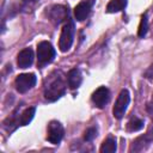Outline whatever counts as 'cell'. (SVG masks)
Returning a JSON list of instances; mask_svg holds the SVG:
<instances>
[{
	"mask_svg": "<svg viewBox=\"0 0 153 153\" xmlns=\"http://www.w3.org/2000/svg\"><path fill=\"white\" fill-rule=\"evenodd\" d=\"M66 16H68V10H66V7H63V6L55 5L49 10V17L55 24L61 23L66 18Z\"/></svg>",
	"mask_w": 153,
	"mask_h": 153,
	"instance_id": "obj_10",
	"label": "cell"
},
{
	"mask_svg": "<svg viewBox=\"0 0 153 153\" xmlns=\"http://www.w3.org/2000/svg\"><path fill=\"white\" fill-rule=\"evenodd\" d=\"M109 99H110V91H109V88H106L105 86L98 87V88L92 93V102H93V104H94L97 108H99V109L104 108L105 104H108Z\"/></svg>",
	"mask_w": 153,
	"mask_h": 153,
	"instance_id": "obj_7",
	"label": "cell"
},
{
	"mask_svg": "<svg viewBox=\"0 0 153 153\" xmlns=\"http://www.w3.org/2000/svg\"><path fill=\"white\" fill-rule=\"evenodd\" d=\"M63 127L60 122L57 121H51L48 124V135H47V140L53 143V145H57L61 142L62 137H63Z\"/></svg>",
	"mask_w": 153,
	"mask_h": 153,
	"instance_id": "obj_6",
	"label": "cell"
},
{
	"mask_svg": "<svg viewBox=\"0 0 153 153\" xmlns=\"http://www.w3.org/2000/svg\"><path fill=\"white\" fill-rule=\"evenodd\" d=\"M117 145H116V140L112 137H108L106 140H104V142L100 146V152L102 153H114L116 152Z\"/></svg>",
	"mask_w": 153,
	"mask_h": 153,
	"instance_id": "obj_14",
	"label": "cell"
},
{
	"mask_svg": "<svg viewBox=\"0 0 153 153\" xmlns=\"http://www.w3.org/2000/svg\"><path fill=\"white\" fill-rule=\"evenodd\" d=\"M73 37H74V24L72 22H68L67 24L63 25L59 39V48L61 51L65 53L69 50L73 43Z\"/></svg>",
	"mask_w": 153,
	"mask_h": 153,
	"instance_id": "obj_3",
	"label": "cell"
},
{
	"mask_svg": "<svg viewBox=\"0 0 153 153\" xmlns=\"http://www.w3.org/2000/svg\"><path fill=\"white\" fill-rule=\"evenodd\" d=\"M33 62V51L30 48L23 49L17 56V65L19 68H27Z\"/></svg>",
	"mask_w": 153,
	"mask_h": 153,
	"instance_id": "obj_9",
	"label": "cell"
},
{
	"mask_svg": "<svg viewBox=\"0 0 153 153\" xmlns=\"http://www.w3.org/2000/svg\"><path fill=\"white\" fill-rule=\"evenodd\" d=\"M129 100H130L129 92H128V90L123 88L120 92V94H118V97H117V99L115 102L114 109H112V114H114V116L116 118L120 120V118H122L124 116V114L127 111V108L129 105Z\"/></svg>",
	"mask_w": 153,
	"mask_h": 153,
	"instance_id": "obj_5",
	"label": "cell"
},
{
	"mask_svg": "<svg viewBox=\"0 0 153 153\" xmlns=\"http://www.w3.org/2000/svg\"><path fill=\"white\" fill-rule=\"evenodd\" d=\"M147 30H148V19H147V14L145 13L140 20V25H139V30H137L139 37H145L147 33Z\"/></svg>",
	"mask_w": 153,
	"mask_h": 153,
	"instance_id": "obj_16",
	"label": "cell"
},
{
	"mask_svg": "<svg viewBox=\"0 0 153 153\" xmlns=\"http://www.w3.org/2000/svg\"><path fill=\"white\" fill-rule=\"evenodd\" d=\"M143 128V121L137 117H131L127 123V130L129 131H137Z\"/></svg>",
	"mask_w": 153,
	"mask_h": 153,
	"instance_id": "obj_15",
	"label": "cell"
},
{
	"mask_svg": "<svg viewBox=\"0 0 153 153\" xmlns=\"http://www.w3.org/2000/svg\"><path fill=\"white\" fill-rule=\"evenodd\" d=\"M126 6H127V0H110L106 6V12L108 13L121 12L126 8Z\"/></svg>",
	"mask_w": 153,
	"mask_h": 153,
	"instance_id": "obj_12",
	"label": "cell"
},
{
	"mask_svg": "<svg viewBox=\"0 0 153 153\" xmlns=\"http://www.w3.org/2000/svg\"><path fill=\"white\" fill-rule=\"evenodd\" d=\"M65 90H66V84L65 81L59 76V78H55L51 82H49L47 86H45V90H44V97L45 99H48L49 102H55L57 100L63 93H65Z\"/></svg>",
	"mask_w": 153,
	"mask_h": 153,
	"instance_id": "obj_1",
	"label": "cell"
},
{
	"mask_svg": "<svg viewBox=\"0 0 153 153\" xmlns=\"http://www.w3.org/2000/svg\"><path fill=\"white\" fill-rule=\"evenodd\" d=\"M82 81V76H81V72L78 68H73L68 72L67 74V82L71 90H75L80 86Z\"/></svg>",
	"mask_w": 153,
	"mask_h": 153,
	"instance_id": "obj_11",
	"label": "cell"
},
{
	"mask_svg": "<svg viewBox=\"0 0 153 153\" xmlns=\"http://www.w3.org/2000/svg\"><path fill=\"white\" fill-rule=\"evenodd\" d=\"M92 4H93V0H84V1H80L75 6L74 16H75V19L78 22H82V20H85L87 18V16L91 12Z\"/></svg>",
	"mask_w": 153,
	"mask_h": 153,
	"instance_id": "obj_8",
	"label": "cell"
},
{
	"mask_svg": "<svg viewBox=\"0 0 153 153\" xmlns=\"http://www.w3.org/2000/svg\"><path fill=\"white\" fill-rule=\"evenodd\" d=\"M96 136H97V128H96V127H91V128H88V129L85 131L84 139H85L86 141H92Z\"/></svg>",
	"mask_w": 153,
	"mask_h": 153,
	"instance_id": "obj_17",
	"label": "cell"
},
{
	"mask_svg": "<svg viewBox=\"0 0 153 153\" xmlns=\"http://www.w3.org/2000/svg\"><path fill=\"white\" fill-rule=\"evenodd\" d=\"M36 75L33 73H23L19 74L14 80L16 90L19 93H25L29 90H31L36 84Z\"/></svg>",
	"mask_w": 153,
	"mask_h": 153,
	"instance_id": "obj_4",
	"label": "cell"
},
{
	"mask_svg": "<svg viewBox=\"0 0 153 153\" xmlns=\"http://www.w3.org/2000/svg\"><path fill=\"white\" fill-rule=\"evenodd\" d=\"M55 49L54 47L47 42L43 41L41 43H38L37 45V61H38V66H45L48 63H50L54 57H55Z\"/></svg>",
	"mask_w": 153,
	"mask_h": 153,
	"instance_id": "obj_2",
	"label": "cell"
},
{
	"mask_svg": "<svg viewBox=\"0 0 153 153\" xmlns=\"http://www.w3.org/2000/svg\"><path fill=\"white\" fill-rule=\"evenodd\" d=\"M35 114H36V108L31 106V108L25 109V110L23 111L22 116H20V121H19V122H20V124H22V126H27V124L32 121V118H33Z\"/></svg>",
	"mask_w": 153,
	"mask_h": 153,
	"instance_id": "obj_13",
	"label": "cell"
}]
</instances>
